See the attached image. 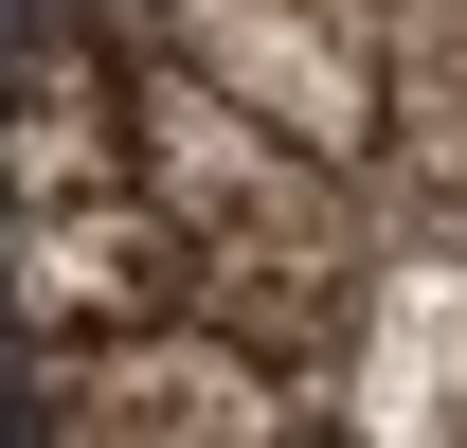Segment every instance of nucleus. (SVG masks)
Segmentation results:
<instances>
[{"label": "nucleus", "mask_w": 467, "mask_h": 448, "mask_svg": "<svg viewBox=\"0 0 467 448\" xmlns=\"http://www.w3.org/2000/svg\"><path fill=\"white\" fill-rule=\"evenodd\" d=\"M0 448H467V0H0Z\"/></svg>", "instance_id": "f257e3e1"}]
</instances>
